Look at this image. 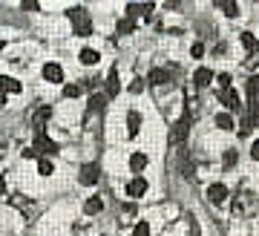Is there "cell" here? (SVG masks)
Segmentation results:
<instances>
[{
	"instance_id": "8992f818",
	"label": "cell",
	"mask_w": 259,
	"mask_h": 236,
	"mask_svg": "<svg viewBox=\"0 0 259 236\" xmlns=\"http://www.w3.org/2000/svg\"><path fill=\"white\" fill-rule=\"evenodd\" d=\"M207 199L213 202V205H219V202H225L228 199V187H225V184H210V187H207Z\"/></svg>"
},
{
	"instance_id": "3957f363",
	"label": "cell",
	"mask_w": 259,
	"mask_h": 236,
	"mask_svg": "<svg viewBox=\"0 0 259 236\" xmlns=\"http://www.w3.org/2000/svg\"><path fill=\"white\" fill-rule=\"evenodd\" d=\"M98 176H101V173H98V164H83L78 179H81V184L90 187V184H98Z\"/></svg>"
},
{
	"instance_id": "277c9868",
	"label": "cell",
	"mask_w": 259,
	"mask_h": 236,
	"mask_svg": "<svg viewBox=\"0 0 259 236\" xmlns=\"http://www.w3.org/2000/svg\"><path fill=\"white\" fill-rule=\"evenodd\" d=\"M32 150H35L37 155H40V153H55L58 144L52 141V138H47L44 133H40V136H35V144H32Z\"/></svg>"
},
{
	"instance_id": "f546056e",
	"label": "cell",
	"mask_w": 259,
	"mask_h": 236,
	"mask_svg": "<svg viewBox=\"0 0 259 236\" xmlns=\"http://www.w3.org/2000/svg\"><path fill=\"white\" fill-rule=\"evenodd\" d=\"M0 104H6V92H0Z\"/></svg>"
},
{
	"instance_id": "6da1fadb",
	"label": "cell",
	"mask_w": 259,
	"mask_h": 236,
	"mask_svg": "<svg viewBox=\"0 0 259 236\" xmlns=\"http://www.w3.org/2000/svg\"><path fill=\"white\" fill-rule=\"evenodd\" d=\"M66 15H69V20H72L75 35L87 37L90 32H93V20H90V15H87V9H83V6H75V9H69Z\"/></svg>"
},
{
	"instance_id": "484cf974",
	"label": "cell",
	"mask_w": 259,
	"mask_h": 236,
	"mask_svg": "<svg viewBox=\"0 0 259 236\" xmlns=\"http://www.w3.org/2000/svg\"><path fill=\"white\" fill-rule=\"evenodd\" d=\"M236 12H239V6H236V3H225V15H236Z\"/></svg>"
},
{
	"instance_id": "4316f807",
	"label": "cell",
	"mask_w": 259,
	"mask_h": 236,
	"mask_svg": "<svg viewBox=\"0 0 259 236\" xmlns=\"http://www.w3.org/2000/svg\"><path fill=\"white\" fill-rule=\"evenodd\" d=\"M190 52H193V58H202V55H204V46H202V44H193V49H190Z\"/></svg>"
},
{
	"instance_id": "30bf717a",
	"label": "cell",
	"mask_w": 259,
	"mask_h": 236,
	"mask_svg": "<svg viewBox=\"0 0 259 236\" xmlns=\"http://www.w3.org/2000/svg\"><path fill=\"white\" fill-rule=\"evenodd\" d=\"M150 9H153V3H127L130 20H133V18H141V15H147Z\"/></svg>"
},
{
	"instance_id": "83f0119b",
	"label": "cell",
	"mask_w": 259,
	"mask_h": 236,
	"mask_svg": "<svg viewBox=\"0 0 259 236\" xmlns=\"http://www.w3.org/2000/svg\"><path fill=\"white\" fill-rule=\"evenodd\" d=\"M141 90H144V84H141V81H133V84H130V92H141Z\"/></svg>"
},
{
	"instance_id": "ffe728a7",
	"label": "cell",
	"mask_w": 259,
	"mask_h": 236,
	"mask_svg": "<svg viewBox=\"0 0 259 236\" xmlns=\"http://www.w3.org/2000/svg\"><path fill=\"white\" fill-rule=\"evenodd\" d=\"M133 29H136V20H130V18H121L118 20V32H121V35H130Z\"/></svg>"
},
{
	"instance_id": "52a82bcc",
	"label": "cell",
	"mask_w": 259,
	"mask_h": 236,
	"mask_svg": "<svg viewBox=\"0 0 259 236\" xmlns=\"http://www.w3.org/2000/svg\"><path fill=\"white\" fill-rule=\"evenodd\" d=\"M44 78L52 81V84H61V81H64V69H61L58 64H47V66H44Z\"/></svg>"
},
{
	"instance_id": "d6986e66",
	"label": "cell",
	"mask_w": 259,
	"mask_h": 236,
	"mask_svg": "<svg viewBox=\"0 0 259 236\" xmlns=\"http://www.w3.org/2000/svg\"><path fill=\"white\" fill-rule=\"evenodd\" d=\"M52 170H55V167H52L49 159H37V173H40V176H52Z\"/></svg>"
},
{
	"instance_id": "4fadbf2b",
	"label": "cell",
	"mask_w": 259,
	"mask_h": 236,
	"mask_svg": "<svg viewBox=\"0 0 259 236\" xmlns=\"http://www.w3.org/2000/svg\"><path fill=\"white\" fill-rule=\"evenodd\" d=\"M147 81L153 84V87H161V84H167V81H170V75H167L164 69H150Z\"/></svg>"
},
{
	"instance_id": "5bb4252c",
	"label": "cell",
	"mask_w": 259,
	"mask_h": 236,
	"mask_svg": "<svg viewBox=\"0 0 259 236\" xmlns=\"http://www.w3.org/2000/svg\"><path fill=\"white\" fill-rule=\"evenodd\" d=\"M0 92H20V81L9 78V75H3L0 78Z\"/></svg>"
},
{
	"instance_id": "e0dca14e",
	"label": "cell",
	"mask_w": 259,
	"mask_h": 236,
	"mask_svg": "<svg viewBox=\"0 0 259 236\" xmlns=\"http://www.w3.org/2000/svg\"><path fill=\"white\" fill-rule=\"evenodd\" d=\"M216 127L219 130H233V115L231 112H219V115H216Z\"/></svg>"
},
{
	"instance_id": "5b68a950",
	"label": "cell",
	"mask_w": 259,
	"mask_h": 236,
	"mask_svg": "<svg viewBox=\"0 0 259 236\" xmlns=\"http://www.w3.org/2000/svg\"><path fill=\"white\" fill-rule=\"evenodd\" d=\"M147 179H141V176H136V179H133V182L127 184V196H133V199H139V196H144V193H147Z\"/></svg>"
},
{
	"instance_id": "7a4b0ae2",
	"label": "cell",
	"mask_w": 259,
	"mask_h": 236,
	"mask_svg": "<svg viewBox=\"0 0 259 236\" xmlns=\"http://www.w3.org/2000/svg\"><path fill=\"white\" fill-rule=\"evenodd\" d=\"M219 101H222L225 107H228V112H233V109H239V92L233 90V87H228V90H222L219 92Z\"/></svg>"
},
{
	"instance_id": "7402d4cb",
	"label": "cell",
	"mask_w": 259,
	"mask_h": 236,
	"mask_svg": "<svg viewBox=\"0 0 259 236\" xmlns=\"http://www.w3.org/2000/svg\"><path fill=\"white\" fill-rule=\"evenodd\" d=\"M242 46H245L248 52H253V49H256V41H253V35H250V32H245V35H242Z\"/></svg>"
},
{
	"instance_id": "4dcf8cb0",
	"label": "cell",
	"mask_w": 259,
	"mask_h": 236,
	"mask_svg": "<svg viewBox=\"0 0 259 236\" xmlns=\"http://www.w3.org/2000/svg\"><path fill=\"white\" fill-rule=\"evenodd\" d=\"M0 49H3V41H0Z\"/></svg>"
},
{
	"instance_id": "cb8c5ba5",
	"label": "cell",
	"mask_w": 259,
	"mask_h": 236,
	"mask_svg": "<svg viewBox=\"0 0 259 236\" xmlns=\"http://www.w3.org/2000/svg\"><path fill=\"white\" fill-rule=\"evenodd\" d=\"M216 81H219V87H222V90H228V87H231V75H219V78H216Z\"/></svg>"
},
{
	"instance_id": "7c38bea8",
	"label": "cell",
	"mask_w": 259,
	"mask_h": 236,
	"mask_svg": "<svg viewBox=\"0 0 259 236\" xmlns=\"http://www.w3.org/2000/svg\"><path fill=\"white\" fill-rule=\"evenodd\" d=\"M144 167H147V155L144 153H133L130 155V170L133 173H141Z\"/></svg>"
},
{
	"instance_id": "2e32d148",
	"label": "cell",
	"mask_w": 259,
	"mask_h": 236,
	"mask_svg": "<svg viewBox=\"0 0 259 236\" xmlns=\"http://www.w3.org/2000/svg\"><path fill=\"white\" fill-rule=\"evenodd\" d=\"M83 210H87L90 216H95V213H101V210H104V202L98 199V196H93V199H90L87 205H83Z\"/></svg>"
},
{
	"instance_id": "ba28073f",
	"label": "cell",
	"mask_w": 259,
	"mask_h": 236,
	"mask_svg": "<svg viewBox=\"0 0 259 236\" xmlns=\"http://www.w3.org/2000/svg\"><path fill=\"white\" fill-rule=\"evenodd\" d=\"M52 115V109L49 107H44V109H37L35 112V121H32V127H35V136H40L44 133V124H47V118Z\"/></svg>"
},
{
	"instance_id": "9a60e30c",
	"label": "cell",
	"mask_w": 259,
	"mask_h": 236,
	"mask_svg": "<svg viewBox=\"0 0 259 236\" xmlns=\"http://www.w3.org/2000/svg\"><path fill=\"white\" fill-rule=\"evenodd\" d=\"M118 95V69H112L110 78H107V98Z\"/></svg>"
},
{
	"instance_id": "9c48e42d",
	"label": "cell",
	"mask_w": 259,
	"mask_h": 236,
	"mask_svg": "<svg viewBox=\"0 0 259 236\" xmlns=\"http://www.w3.org/2000/svg\"><path fill=\"white\" fill-rule=\"evenodd\" d=\"M213 81V72L207 69V66H202V69H196V75H193V84L199 87V90H204L207 84Z\"/></svg>"
},
{
	"instance_id": "603a6c76",
	"label": "cell",
	"mask_w": 259,
	"mask_h": 236,
	"mask_svg": "<svg viewBox=\"0 0 259 236\" xmlns=\"http://www.w3.org/2000/svg\"><path fill=\"white\" fill-rule=\"evenodd\" d=\"M133 236H150V225H147V222H139L136 230H133Z\"/></svg>"
},
{
	"instance_id": "f1b7e54d",
	"label": "cell",
	"mask_w": 259,
	"mask_h": 236,
	"mask_svg": "<svg viewBox=\"0 0 259 236\" xmlns=\"http://www.w3.org/2000/svg\"><path fill=\"white\" fill-rule=\"evenodd\" d=\"M6 193V179H0V196Z\"/></svg>"
},
{
	"instance_id": "8fae6325",
	"label": "cell",
	"mask_w": 259,
	"mask_h": 236,
	"mask_svg": "<svg viewBox=\"0 0 259 236\" xmlns=\"http://www.w3.org/2000/svg\"><path fill=\"white\" fill-rule=\"evenodd\" d=\"M139 130H141V115L136 112V109H133V112L127 115V133L136 138V136H139Z\"/></svg>"
},
{
	"instance_id": "d4e9b609",
	"label": "cell",
	"mask_w": 259,
	"mask_h": 236,
	"mask_svg": "<svg viewBox=\"0 0 259 236\" xmlns=\"http://www.w3.org/2000/svg\"><path fill=\"white\" fill-rule=\"evenodd\" d=\"M233 162H236V150H228V153H225V167H231Z\"/></svg>"
},
{
	"instance_id": "44dd1931",
	"label": "cell",
	"mask_w": 259,
	"mask_h": 236,
	"mask_svg": "<svg viewBox=\"0 0 259 236\" xmlns=\"http://www.w3.org/2000/svg\"><path fill=\"white\" fill-rule=\"evenodd\" d=\"M81 95V87L78 84H66L64 87V98H78Z\"/></svg>"
},
{
	"instance_id": "ac0fdd59",
	"label": "cell",
	"mask_w": 259,
	"mask_h": 236,
	"mask_svg": "<svg viewBox=\"0 0 259 236\" xmlns=\"http://www.w3.org/2000/svg\"><path fill=\"white\" fill-rule=\"evenodd\" d=\"M81 64L83 66L98 64V52H95V49H81Z\"/></svg>"
}]
</instances>
